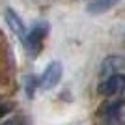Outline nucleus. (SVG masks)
<instances>
[{
	"label": "nucleus",
	"mask_w": 125,
	"mask_h": 125,
	"mask_svg": "<svg viewBox=\"0 0 125 125\" xmlns=\"http://www.w3.org/2000/svg\"><path fill=\"white\" fill-rule=\"evenodd\" d=\"M39 86V78L34 77V75H26L24 77V90H26V95L28 97H34V92H36V88Z\"/></svg>",
	"instance_id": "nucleus-7"
},
{
	"label": "nucleus",
	"mask_w": 125,
	"mask_h": 125,
	"mask_svg": "<svg viewBox=\"0 0 125 125\" xmlns=\"http://www.w3.org/2000/svg\"><path fill=\"white\" fill-rule=\"evenodd\" d=\"M4 19H6V24L10 26V30L13 32V36H17V39L22 43V41H24V37H26V32H28V30H26V26H24V21H22L13 10H6Z\"/></svg>",
	"instance_id": "nucleus-4"
},
{
	"label": "nucleus",
	"mask_w": 125,
	"mask_h": 125,
	"mask_svg": "<svg viewBox=\"0 0 125 125\" xmlns=\"http://www.w3.org/2000/svg\"><path fill=\"white\" fill-rule=\"evenodd\" d=\"M63 67L60 62H51L45 67V71L39 77V88L41 90H52L54 86H58V82L62 80Z\"/></svg>",
	"instance_id": "nucleus-3"
},
{
	"label": "nucleus",
	"mask_w": 125,
	"mask_h": 125,
	"mask_svg": "<svg viewBox=\"0 0 125 125\" xmlns=\"http://www.w3.org/2000/svg\"><path fill=\"white\" fill-rule=\"evenodd\" d=\"M120 0H90L86 6V11L90 15H103L108 10H112Z\"/></svg>",
	"instance_id": "nucleus-6"
},
{
	"label": "nucleus",
	"mask_w": 125,
	"mask_h": 125,
	"mask_svg": "<svg viewBox=\"0 0 125 125\" xmlns=\"http://www.w3.org/2000/svg\"><path fill=\"white\" fill-rule=\"evenodd\" d=\"M123 63H125V58H121V56H108V58H104L103 63H101V69H99L101 78L108 77V75H112V73H118V69L123 67Z\"/></svg>",
	"instance_id": "nucleus-5"
},
{
	"label": "nucleus",
	"mask_w": 125,
	"mask_h": 125,
	"mask_svg": "<svg viewBox=\"0 0 125 125\" xmlns=\"http://www.w3.org/2000/svg\"><path fill=\"white\" fill-rule=\"evenodd\" d=\"M47 34H49V24H47L45 21L36 22L30 30L26 32V37H24V41H22V45H24L26 52H28V56L36 58L37 54L41 52L43 41H45Z\"/></svg>",
	"instance_id": "nucleus-1"
},
{
	"label": "nucleus",
	"mask_w": 125,
	"mask_h": 125,
	"mask_svg": "<svg viewBox=\"0 0 125 125\" xmlns=\"http://www.w3.org/2000/svg\"><path fill=\"white\" fill-rule=\"evenodd\" d=\"M97 92L104 97H116L125 92V77L118 73H112L108 77H104L97 86Z\"/></svg>",
	"instance_id": "nucleus-2"
}]
</instances>
